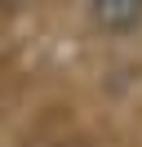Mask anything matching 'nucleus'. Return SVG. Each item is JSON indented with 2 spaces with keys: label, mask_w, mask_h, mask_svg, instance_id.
Instances as JSON below:
<instances>
[{
  "label": "nucleus",
  "mask_w": 142,
  "mask_h": 147,
  "mask_svg": "<svg viewBox=\"0 0 142 147\" xmlns=\"http://www.w3.org/2000/svg\"><path fill=\"white\" fill-rule=\"evenodd\" d=\"M80 5L111 36H129V31L142 27V0H80Z\"/></svg>",
  "instance_id": "obj_1"
}]
</instances>
